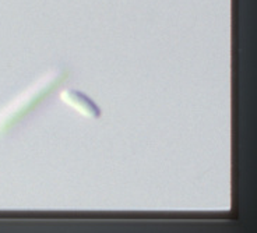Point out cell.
Listing matches in <instances>:
<instances>
[{
    "label": "cell",
    "mask_w": 257,
    "mask_h": 233,
    "mask_svg": "<svg viewBox=\"0 0 257 233\" xmlns=\"http://www.w3.org/2000/svg\"><path fill=\"white\" fill-rule=\"evenodd\" d=\"M67 73L63 70H54L42 80L34 84L25 94L15 99L10 106H7L3 112H0V133L9 131L13 126L21 121L24 117L34 112L36 108L45 103L53 95L56 88L66 80Z\"/></svg>",
    "instance_id": "1"
},
{
    "label": "cell",
    "mask_w": 257,
    "mask_h": 233,
    "mask_svg": "<svg viewBox=\"0 0 257 233\" xmlns=\"http://www.w3.org/2000/svg\"><path fill=\"white\" fill-rule=\"evenodd\" d=\"M60 98L67 103L77 109L80 113L88 116L91 119H98L101 116V110L85 94L76 89H64L60 94Z\"/></svg>",
    "instance_id": "2"
}]
</instances>
